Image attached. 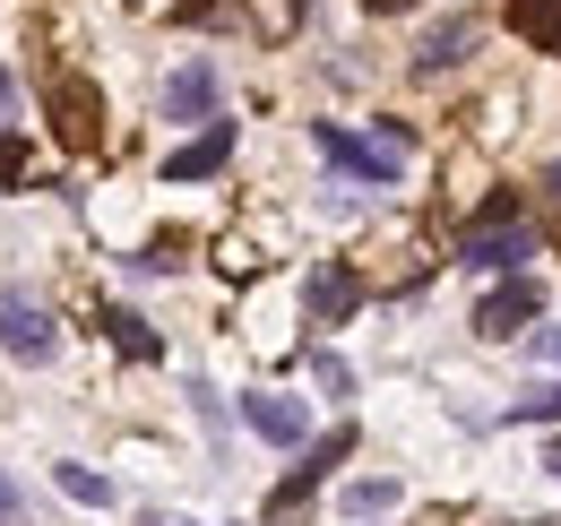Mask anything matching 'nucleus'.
<instances>
[{"label":"nucleus","mask_w":561,"mask_h":526,"mask_svg":"<svg viewBox=\"0 0 561 526\" xmlns=\"http://www.w3.org/2000/svg\"><path fill=\"white\" fill-rule=\"evenodd\" d=\"M0 526H18V483L0 474Z\"/></svg>","instance_id":"19"},{"label":"nucleus","mask_w":561,"mask_h":526,"mask_svg":"<svg viewBox=\"0 0 561 526\" xmlns=\"http://www.w3.org/2000/svg\"><path fill=\"white\" fill-rule=\"evenodd\" d=\"M225 156H233V122H208L191 147L164 156V182H208V173H225Z\"/></svg>","instance_id":"9"},{"label":"nucleus","mask_w":561,"mask_h":526,"mask_svg":"<svg viewBox=\"0 0 561 526\" xmlns=\"http://www.w3.org/2000/svg\"><path fill=\"white\" fill-rule=\"evenodd\" d=\"M346 510H354V518H380V510H398V483H346Z\"/></svg>","instance_id":"15"},{"label":"nucleus","mask_w":561,"mask_h":526,"mask_svg":"<svg viewBox=\"0 0 561 526\" xmlns=\"http://www.w3.org/2000/svg\"><path fill=\"white\" fill-rule=\"evenodd\" d=\"M320 156L337 164V173H354V182H398L407 173V156H415V138L398 130V122H380L371 138H354V130H337V122H320Z\"/></svg>","instance_id":"1"},{"label":"nucleus","mask_w":561,"mask_h":526,"mask_svg":"<svg viewBox=\"0 0 561 526\" xmlns=\"http://www.w3.org/2000/svg\"><path fill=\"white\" fill-rule=\"evenodd\" d=\"M311 371H320V389H337V397L354 389V380H346V363H337V354H311Z\"/></svg>","instance_id":"17"},{"label":"nucleus","mask_w":561,"mask_h":526,"mask_svg":"<svg viewBox=\"0 0 561 526\" xmlns=\"http://www.w3.org/2000/svg\"><path fill=\"white\" fill-rule=\"evenodd\" d=\"M476 35H484L476 18H440V26H432V35L415 44V78H440V69H458L467 53H476Z\"/></svg>","instance_id":"10"},{"label":"nucleus","mask_w":561,"mask_h":526,"mask_svg":"<svg viewBox=\"0 0 561 526\" xmlns=\"http://www.w3.org/2000/svg\"><path fill=\"white\" fill-rule=\"evenodd\" d=\"M545 466H553V474H561V449H553V458H545Z\"/></svg>","instance_id":"25"},{"label":"nucleus","mask_w":561,"mask_h":526,"mask_svg":"<svg viewBox=\"0 0 561 526\" xmlns=\"http://www.w3.org/2000/svg\"><path fill=\"white\" fill-rule=\"evenodd\" d=\"M536 354H545V363H561V329H545V336H536Z\"/></svg>","instance_id":"20"},{"label":"nucleus","mask_w":561,"mask_h":526,"mask_svg":"<svg viewBox=\"0 0 561 526\" xmlns=\"http://www.w3.org/2000/svg\"><path fill=\"white\" fill-rule=\"evenodd\" d=\"M164 122H216V61H182L164 78Z\"/></svg>","instance_id":"8"},{"label":"nucleus","mask_w":561,"mask_h":526,"mask_svg":"<svg viewBox=\"0 0 561 526\" xmlns=\"http://www.w3.org/2000/svg\"><path fill=\"white\" fill-rule=\"evenodd\" d=\"M53 483H61V492H70L78 510H113V483H104V474H95V466H53Z\"/></svg>","instance_id":"14"},{"label":"nucleus","mask_w":561,"mask_h":526,"mask_svg":"<svg viewBox=\"0 0 561 526\" xmlns=\"http://www.w3.org/2000/svg\"><path fill=\"white\" fill-rule=\"evenodd\" d=\"M302 302H311L320 329H337V320H354V302H363V276H354L346 260H320V267H311V285H302Z\"/></svg>","instance_id":"5"},{"label":"nucleus","mask_w":561,"mask_h":526,"mask_svg":"<svg viewBox=\"0 0 561 526\" xmlns=\"http://www.w3.org/2000/svg\"><path fill=\"white\" fill-rule=\"evenodd\" d=\"M510 26H518L536 53H561V0H510Z\"/></svg>","instance_id":"12"},{"label":"nucleus","mask_w":561,"mask_h":526,"mask_svg":"<svg viewBox=\"0 0 561 526\" xmlns=\"http://www.w3.org/2000/svg\"><path fill=\"white\" fill-rule=\"evenodd\" d=\"M363 9H415V0H363Z\"/></svg>","instance_id":"23"},{"label":"nucleus","mask_w":561,"mask_h":526,"mask_svg":"<svg viewBox=\"0 0 561 526\" xmlns=\"http://www.w3.org/2000/svg\"><path fill=\"white\" fill-rule=\"evenodd\" d=\"M501 526H561V518H501Z\"/></svg>","instance_id":"22"},{"label":"nucleus","mask_w":561,"mask_h":526,"mask_svg":"<svg viewBox=\"0 0 561 526\" xmlns=\"http://www.w3.org/2000/svg\"><path fill=\"white\" fill-rule=\"evenodd\" d=\"M104 329H113V345H122V354H130V363H156V354H164V336L147 329L139 311H104Z\"/></svg>","instance_id":"13"},{"label":"nucleus","mask_w":561,"mask_h":526,"mask_svg":"<svg viewBox=\"0 0 561 526\" xmlns=\"http://www.w3.org/2000/svg\"><path fill=\"white\" fill-rule=\"evenodd\" d=\"M510 423H561V380H553V389H536V397H518Z\"/></svg>","instance_id":"16"},{"label":"nucleus","mask_w":561,"mask_h":526,"mask_svg":"<svg viewBox=\"0 0 561 526\" xmlns=\"http://www.w3.org/2000/svg\"><path fill=\"white\" fill-rule=\"evenodd\" d=\"M536 311H545V294H536V276H510L501 294H484V311H476V336H492V345H501V336H518V329H527Z\"/></svg>","instance_id":"7"},{"label":"nucleus","mask_w":561,"mask_h":526,"mask_svg":"<svg viewBox=\"0 0 561 526\" xmlns=\"http://www.w3.org/2000/svg\"><path fill=\"white\" fill-rule=\"evenodd\" d=\"M545 198H553V207H561V164H545Z\"/></svg>","instance_id":"21"},{"label":"nucleus","mask_w":561,"mask_h":526,"mask_svg":"<svg viewBox=\"0 0 561 526\" xmlns=\"http://www.w3.org/2000/svg\"><path fill=\"white\" fill-rule=\"evenodd\" d=\"M346 458H354V423H337V432H320V449H311V458L294 466V474H285L277 492H268V518H294V510H302V501H311V492L329 483V466H346Z\"/></svg>","instance_id":"4"},{"label":"nucleus","mask_w":561,"mask_h":526,"mask_svg":"<svg viewBox=\"0 0 561 526\" xmlns=\"http://www.w3.org/2000/svg\"><path fill=\"white\" fill-rule=\"evenodd\" d=\"M536 260V233L518 225V216H501V225H467L458 233V267H492V276H510V267Z\"/></svg>","instance_id":"3"},{"label":"nucleus","mask_w":561,"mask_h":526,"mask_svg":"<svg viewBox=\"0 0 561 526\" xmlns=\"http://www.w3.org/2000/svg\"><path fill=\"white\" fill-rule=\"evenodd\" d=\"M242 423H251L268 449H302V432H311V414H302L294 397H277V389H251V397H242Z\"/></svg>","instance_id":"6"},{"label":"nucleus","mask_w":561,"mask_h":526,"mask_svg":"<svg viewBox=\"0 0 561 526\" xmlns=\"http://www.w3.org/2000/svg\"><path fill=\"white\" fill-rule=\"evenodd\" d=\"M9 122H18V78L0 69V130H9Z\"/></svg>","instance_id":"18"},{"label":"nucleus","mask_w":561,"mask_h":526,"mask_svg":"<svg viewBox=\"0 0 561 526\" xmlns=\"http://www.w3.org/2000/svg\"><path fill=\"white\" fill-rule=\"evenodd\" d=\"M0 354H18V363H53L61 354V329H53V311L35 294H0Z\"/></svg>","instance_id":"2"},{"label":"nucleus","mask_w":561,"mask_h":526,"mask_svg":"<svg viewBox=\"0 0 561 526\" xmlns=\"http://www.w3.org/2000/svg\"><path fill=\"white\" fill-rule=\"evenodd\" d=\"M147 526H182V518H147Z\"/></svg>","instance_id":"24"},{"label":"nucleus","mask_w":561,"mask_h":526,"mask_svg":"<svg viewBox=\"0 0 561 526\" xmlns=\"http://www.w3.org/2000/svg\"><path fill=\"white\" fill-rule=\"evenodd\" d=\"M53 113H61V138H70V147H95V122H104V113H95V87H87V78H53Z\"/></svg>","instance_id":"11"}]
</instances>
